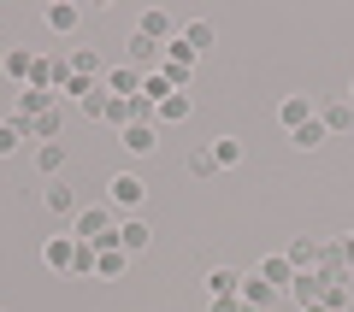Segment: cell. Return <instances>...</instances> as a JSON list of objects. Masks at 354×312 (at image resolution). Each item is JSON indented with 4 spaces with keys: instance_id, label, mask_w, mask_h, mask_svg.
Segmentation results:
<instances>
[{
    "instance_id": "cell-1",
    "label": "cell",
    "mask_w": 354,
    "mask_h": 312,
    "mask_svg": "<svg viewBox=\"0 0 354 312\" xmlns=\"http://www.w3.org/2000/svg\"><path fill=\"white\" fill-rule=\"evenodd\" d=\"M106 195H113V213L136 218V206H142V200H148V183H142L136 171H118L113 183H106Z\"/></svg>"
},
{
    "instance_id": "cell-2",
    "label": "cell",
    "mask_w": 354,
    "mask_h": 312,
    "mask_svg": "<svg viewBox=\"0 0 354 312\" xmlns=\"http://www.w3.org/2000/svg\"><path fill=\"white\" fill-rule=\"evenodd\" d=\"M65 83H71V65H65L59 53H36V71H30L24 88H53V95H65Z\"/></svg>"
},
{
    "instance_id": "cell-3",
    "label": "cell",
    "mask_w": 354,
    "mask_h": 312,
    "mask_svg": "<svg viewBox=\"0 0 354 312\" xmlns=\"http://www.w3.org/2000/svg\"><path fill=\"white\" fill-rule=\"evenodd\" d=\"M142 77H148V71H136V65H113V71L101 77V88H106L113 100H136V95H142Z\"/></svg>"
},
{
    "instance_id": "cell-4",
    "label": "cell",
    "mask_w": 354,
    "mask_h": 312,
    "mask_svg": "<svg viewBox=\"0 0 354 312\" xmlns=\"http://www.w3.org/2000/svg\"><path fill=\"white\" fill-rule=\"evenodd\" d=\"M136 36H148V41H177V24H171V12H165V6H148V12L136 18Z\"/></svg>"
},
{
    "instance_id": "cell-5",
    "label": "cell",
    "mask_w": 354,
    "mask_h": 312,
    "mask_svg": "<svg viewBox=\"0 0 354 312\" xmlns=\"http://www.w3.org/2000/svg\"><path fill=\"white\" fill-rule=\"evenodd\" d=\"M283 295H290L295 306L307 312V306H313V300H325V277H319V271H295V283L283 289Z\"/></svg>"
},
{
    "instance_id": "cell-6",
    "label": "cell",
    "mask_w": 354,
    "mask_h": 312,
    "mask_svg": "<svg viewBox=\"0 0 354 312\" xmlns=\"http://www.w3.org/2000/svg\"><path fill=\"white\" fill-rule=\"evenodd\" d=\"M236 295H242V306H248V312H272V306H278V289L260 283V277H242Z\"/></svg>"
},
{
    "instance_id": "cell-7",
    "label": "cell",
    "mask_w": 354,
    "mask_h": 312,
    "mask_svg": "<svg viewBox=\"0 0 354 312\" xmlns=\"http://www.w3.org/2000/svg\"><path fill=\"white\" fill-rule=\"evenodd\" d=\"M278 118H283V130H301V124H313V95H283V106H278Z\"/></svg>"
},
{
    "instance_id": "cell-8",
    "label": "cell",
    "mask_w": 354,
    "mask_h": 312,
    "mask_svg": "<svg viewBox=\"0 0 354 312\" xmlns=\"http://www.w3.org/2000/svg\"><path fill=\"white\" fill-rule=\"evenodd\" d=\"M41 200H48V213H59V218H77V213H83L65 177H48V195H41Z\"/></svg>"
},
{
    "instance_id": "cell-9",
    "label": "cell",
    "mask_w": 354,
    "mask_h": 312,
    "mask_svg": "<svg viewBox=\"0 0 354 312\" xmlns=\"http://www.w3.org/2000/svg\"><path fill=\"white\" fill-rule=\"evenodd\" d=\"M113 242H118V248H124V253H142V248H148V242H153V230L142 224V218H118Z\"/></svg>"
},
{
    "instance_id": "cell-10",
    "label": "cell",
    "mask_w": 354,
    "mask_h": 312,
    "mask_svg": "<svg viewBox=\"0 0 354 312\" xmlns=\"http://www.w3.org/2000/svg\"><path fill=\"white\" fill-rule=\"evenodd\" d=\"M65 65H71V77H83V83H101V53H95V48H71V53H65Z\"/></svg>"
},
{
    "instance_id": "cell-11",
    "label": "cell",
    "mask_w": 354,
    "mask_h": 312,
    "mask_svg": "<svg viewBox=\"0 0 354 312\" xmlns=\"http://www.w3.org/2000/svg\"><path fill=\"white\" fill-rule=\"evenodd\" d=\"M177 36H183V41H189V48H195V59H201V53H213V48H218V30L207 24V18H189V24L177 30Z\"/></svg>"
},
{
    "instance_id": "cell-12",
    "label": "cell",
    "mask_w": 354,
    "mask_h": 312,
    "mask_svg": "<svg viewBox=\"0 0 354 312\" xmlns=\"http://www.w3.org/2000/svg\"><path fill=\"white\" fill-rule=\"evenodd\" d=\"M118 142H124V148L142 159V153H153V148H160V124H130V130H118Z\"/></svg>"
},
{
    "instance_id": "cell-13",
    "label": "cell",
    "mask_w": 354,
    "mask_h": 312,
    "mask_svg": "<svg viewBox=\"0 0 354 312\" xmlns=\"http://www.w3.org/2000/svg\"><path fill=\"white\" fill-rule=\"evenodd\" d=\"M189 113H195V100L183 95V88H177V95H165L160 106H153V124H183Z\"/></svg>"
},
{
    "instance_id": "cell-14",
    "label": "cell",
    "mask_w": 354,
    "mask_h": 312,
    "mask_svg": "<svg viewBox=\"0 0 354 312\" xmlns=\"http://www.w3.org/2000/svg\"><path fill=\"white\" fill-rule=\"evenodd\" d=\"M71 253H77V236H48L41 265H48V271H71Z\"/></svg>"
},
{
    "instance_id": "cell-15",
    "label": "cell",
    "mask_w": 354,
    "mask_h": 312,
    "mask_svg": "<svg viewBox=\"0 0 354 312\" xmlns=\"http://www.w3.org/2000/svg\"><path fill=\"white\" fill-rule=\"evenodd\" d=\"M53 106H59L53 88H24V95H18V118H41V113H53Z\"/></svg>"
},
{
    "instance_id": "cell-16",
    "label": "cell",
    "mask_w": 354,
    "mask_h": 312,
    "mask_svg": "<svg viewBox=\"0 0 354 312\" xmlns=\"http://www.w3.org/2000/svg\"><path fill=\"white\" fill-rule=\"evenodd\" d=\"M319 124H325L330 136H342V130H354V100H330V106H319Z\"/></svg>"
},
{
    "instance_id": "cell-17",
    "label": "cell",
    "mask_w": 354,
    "mask_h": 312,
    "mask_svg": "<svg viewBox=\"0 0 354 312\" xmlns=\"http://www.w3.org/2000/svg\"><path fill=\"white\" fill-rule=\"evenodd\" d=\"M254 277L272 283V289H290V283H295V265L283 260V253H272V260H260V271H254Z\"/></svg>"
},
{
    "instance_id": "cell-18",
    "label": "cell",
    "mask_w": 354,
    "mask_h": 312,
    "mask_svg": "<svg viewBox=\"0 0 354 312\" xmlns=\"http://www.w3.org/2000/svg\"><path fill=\"white\" fill-rule=\"evenodd\" d=\"M18 124H24L36 142H59V130H65V113L53 106V113H41V118H18Z\"/></svg>"
},
{
    "instance_id": "cell-19",
    "label": "cell",
    "mask_w": 354,
    "mask_h": 312,
    "mask_svg": "<svg viewBox=\"0 0 354 312\" xmlns=\"http://www.w3.org/2000/svg\"><path fill=\"white\" fill-rule=\"evenodd\" d=\"M0 65H6V77H18V88H24L30 71H36V53H30V48H6V53H0Z\"/></svg>"
},
{
    "instance_id": "cell-20",
    "label": "cell",
    "mask_w": 354,
    "mask_h": 312,
    "mask_svg": "<svg viewBox=\"0 0 354 312\" xmlns=\"http://www.w3.org/2000/svg\"><path fill=\"white\" fill-rule=\"evenodd\" d=\"M236 289H242L236 265H213V271H207V300H213V295H236Z\"/></svg>"
},
{
    "instance_id": "cell-21",
    "label": "cell",
    "mask_w": 354,
    "mask_h": 312,
    "mask_svg": "<svg viewBox=\"0 0 354 312\" xmlns=\"http://www.w3.org/2000/svg\"><path fill=\"white\" fill-rule=\"evenodd\" d=\"M207 153H213V165H218V171H236V165H242V142H236V136H218Z\"/></svg>"
},
{
    "instance_id": "cell-22",
    "label": "cell",
    "mask_w": 354,
    "mask_h": 312,
    "mask_svg": "<svg viewBox=\"0 0 354 312\" xmlns=\"http://www.w3.org/2000/svg\"><path fill=\"white\" fill-rule=\"evenodd\" d=\"M130 253L124 248H95V277H124Z\"/></svg>"
},
{
    "instance_id": "cell-23",
    "label": "cell",
    "mask_w": 354,
    "mask_h": 312,
    "mask_svg": "<svg viewBox=\"0 0 354 312\" xmlns=\"http://www.w3.org/2000/svg\"><path fill=\"white\" fill-rule=\"evenodd\" d=\"M124 48H130V65H136V71H153V59H160V41H148V36H130Z\"/></svg>"
},
{
    "instance_id": "cell-24",
    "label": "cell",
    "mask_w": 354,
    "mask_h": 312,
    "mask_svg": "<svg viewBox=\"0 0 354 312\" xmlns=\"http://www.w3.org/2000/svg\"><path fill=\"white\" fill-rule=\"evenodd\" d=\"M77 18H83V12H77L71 0H53V6H48V30H59V36H71Z\"/></svg>"
},
{
    "instance_id": "cell-25",
    "label": "cell",
    "mask_w": 354,
    "mask_h": 312,
    "mask_svg": "<svg viewBox=\"0 0 354 312\" xmlns=\"http://www.w3.org/2000/svg\"><path fill=\"white\" fill-rule=\"evenodd\" d=\"M24 142H30V130L18 124V118H6V124H0V159H12V153L24 148Z\"/></svg>"
},
{
    "instance_id": "cell-26",
    "label": "cell",
    "mask_w": 354,
    "mask_h": 312,
    "mask_svg": "<svg viewBox=\"0 0 354 312\" xmlns=\"http://www.w3.org/2000/svg\"><path fill=\"white\" fill-rule=\"evenodd\" d=\"M36 165H41V177H59V171H65V148H59V142H41V148H36Z\"/></svg>"
},
{
    "instance_id": "cell-27",
    "label": "cell",
    "mask_w": 354,
    "mask_h": 312,
    "mask_svg": "<svg viewBox=\"0 0 354 312\" xmlns=\"http://www.w3.org/2000/svg\"><path fill=\"white\" fill-rule=\"evenodd\" d=\"M77 106H83V113H88V118H113V95H106V88H101V83L88 88V95H83V100H77Z\"/></svg>"
},
{
    "instance_id": "cell-28",
    "label": "cell",
    "mask_w": 354,
    "mask_h": 312,
    "mask_svg": "<svg viewBox=\"0 0 354 312\" xmlns=\"http://www.w3.org/2000/svg\"><path fill=\"white\" fill-rule=\"evenodd\" d=\"M325 136H330V130L319 124V118H313V124H301V130H290V142H295V148H301V153H307V148H319V142H325Z\"/></svg>"
},
{
    "instance_id": "cell-29",
    "label": "cell",
    "mask_w": 354,
    "mask_h": 312,
    "mask_svg": "<svg viewBox=\"0 0 354 312\" xmlns=\"http://www.w3.org/2000/svg\"><path fill=\"white\" fill-rule=\"evenodd\" d=\"M142 95H148L153 106H160V100H165V95H177V88L165 83V71H148V77H142Z\"/></svg>"
},
{
    "instance_id": "cell-30",
    "label": "cell",
    "mask_w": 354,
    "mask_h": 312,
    "mask_svg": "<svg viewBox=\"0 0 354 312\" xmlns=\"http://www.w3.org/2000/svg\"><path fill=\"white\" fill-rule=\"evenodd\" d=\"M71 271L95 277V242H77V253H71Z\"/></svg>"
},
{
    "instance_id": "cell-31",
    "label": "cell",
    "mask_w": 354,
    "mask_h": 312,
    "mask_svg": "<svg viewBox=\"0 0 354 312\" xmlns=\"http://www.w3.org/2000/svg\"><path fill=\"white\" fill-rule=\"evenodd\" d=\"M325 306L330 312H348V283H325Z\"/></svg>"
},
{
    "instance_id": "cell-32",
    "label": "cell",
    "mask_w": 354,
    "mask_h": 312,
    "mask_svg": "<svg viewBox=\"0 0 354 312\" xmlns=\"http://www.w3.org/2000/svg\"><path fill=\"white\" fill-rule=\"evenodd\" d=\"M189 171H195V177H213L218 165H213V153H207V148H195V153H189Z\"/></svg>"
},
{
    "instance_id": "cell-33",
    "label": "cell",
    "mask_w": 354,
    "mask_h": 312,
    "mask_svg": "<svg viewBox=\"0 0 354 312\" xmlns=\"http://www.w3.org/2000/svg\"><path fill=\"white\" fill-rule=\"evenodd\" d=\"M207 312H248V306H242V295H213Z\"/></svg>"
},
{
    "instance_id": "cell-34",
    "label": "cell",
    "mask_w": 354,
    "mask_h": 312,
    "mask_svg": "<svg viewBox=\"0 0 354 312\" xmlns=\"http://www.w3.org/2000/svg\"><path fill=\"white\" fill-rule=\"evenodd\" d=\"M337 260H342V271H354V230L337 242Z\"/></svg>"
},
{
    "instance_id": "cell-35",
    "label": "cell",
    "mask_w": 354,
    "mask_h": 312,
    "mask_svg": "<svg viewBox=\"0 0 354 312\" xmlns=\"http://www.w3.org/2000/svg\"><path fill=\"white\" fill-rule=\"evenodd\" d=\"M307 312H330V306H325V300H313V306H307Z\"/></svg>"
},
{
    "instance_id": "cell-36",
    "label": "cell",
    "mask_w": 354,
    "mask_h": 312,
    "mask_svg": "<svg viewBox=\"0 0 354 312\" xmlns=\"http://www.w3.org/2000/svg\"><path fill=\"white\" fill-rule=\"evenodd\" d=\"M0 53H6V48H0Z\"/></svg>"
}]
</instances>
